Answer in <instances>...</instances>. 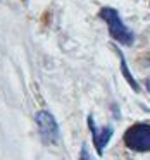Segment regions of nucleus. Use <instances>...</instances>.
I'll return each instance as SVG.
<instances>
[{
    "instance_id": "423d86ee",
    "label": "nucleus",
    "mask_w": 150,
    "mask_h": 160,
    "mask_svg": "<svg viewBox=\"0 0 150 160\" xmlns=\"http://www.w3.org/2000/svg\"><path fill=\"white\" fill-rule=\"evenodd\" d=\"M80 160H93L90 155V152H88V146L83 145L81 146V152H80Z\"/></svg>"
},
{
    "instance_id": "0eeeda50",
    "label": "nucleus",
    "mask_w": 150,
    "mask_h": 160,
    "mask_svg": "<svg viewBox=\"0 0 150 160\" xmlns=\"http://www.w3.org/2000/svg\"><path fill=\"white\" fill-rule=\"evenodd\" d=\"M145 86H147V90H148V93H150V78L145 81Z\"/></svg>"
},
{
    "instance_id": "f03ea898",
    "label": "nucleus",
    "mask_w": 150,
    "mask_h": 160,
    "mask_svg": "<svg viewBox=\"0 0 150 160\" xmlns=\"http://www.w3.org/2000/svg\"><path fill=\"white\" fill-rule=\"evenodd\" d=\"M122 139H124V145L133 152H150V124L148 122H138V124L129 126Z\"/></svg>"
},
{
    "instance_id": "20e7f679",
    "label": "nucleus",
    "mask_w": 150,
    "mask_h": 160,
    "mask_svg": "<svg viewBox=\"0 0 150 160\" xmlns=\"http://www.w3.org/2000/svg\"><path fill=\"white\" fill-rule=\"evenodd\" d=\"M88 128L91 132V139H93L95 150H97L98 155L104 153V148L107 146V143L111 141L112 134H114V128L112 126H104V128H98L95 124V119L91 115H88Z\"/></svg>"
},
{
    "instance_id": "7ed1b4c3",
    "label": "nucleus",
    "mask_w": 150,
    "mask_h": 160,
    "mask_svg": "<svg viewBox=\"0 0 150 160\" xmlns=\"http://www.w3.org/2000/svg\"><path fill=\"white\" fill-rule=\"evenodd\" d=\"M36 126H38V132L42 136V139L49 145H55L60 139V129L57 124L55 117L50 114L49 110H38L35 115Z\"/></svg>"
},
{
    "instance_id": "39448f33",
    "label": "nucleus",
    "mask_w": 150,
    "mask_h": 160,
    "mask_svg": "<svg viewBox=\"0 0 150 160\" xmlns=\"http://www.w3.org/2000/svg\"><path fill=\"white\" fill-rule=\"evenodd\" d=\"M117 53H119V59H121V71H122V76L126 78V81L129 83V86L133 88L135 91H140V86H138V83L135 81V78L131 76V72H129V69H128V64H126V59H124V55H122L121 52L117 50Z\"/></svg>"
},
{
    "instance_id": "f257e3e1",
    "label": "nucleus",
    "mask_w": 150,
    "mask_h": 160,
    "mask_svg": "<svg viewBox=\"0 0 150 160\" xmlns=\"http://www.w3.org/2000/svg\"><path fill=\"white\" fill-rule=\"evenodd\" d=\"M100 18L105 21L109 29V35L114 42L121 43V45H133L135 42V33L126 26V22L122 21V18L119 16V12L114 7H102L100 9Z\"/></svg>"
}]
</instances>
